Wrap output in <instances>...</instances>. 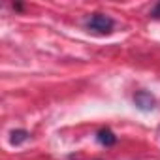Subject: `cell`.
I'll return each mask as SVG.
<instances>
[{
  "label": "cell",
  "instance_id": "1",
  "mask_svg": "<svg viewBox=\"0 0 160 160\" xmlns=\"http://www.w3.org/2000/svg\"><path fill=\"white\" fill-rule=\"evenodd\" d=\"M85 27L96 34H109L115 27V21L106 15V13H92L87 21H85Z\"/></svg>",
  "mask_w": 160,
  "mask_h": 160
},
{
  "label": "cell",
  "instance_id": "2",
  "mask_svg": "<svg viewBox=\"0 0 160 160\" xmlns=\"http://www.w3.org/2000/svg\"><path fill=\"white\" fill-rule=\"evenodd\" d=\"M134 104H136V108L141 109V111H152V109L156 108V98H154L149 91H139V92H136V96H134Z\"/></svg>",
  "mask_w": 160,
  "mask_h": 160
},
{
  "label": "cell",
  "instance_id": "3",
  "mask_svg": "<svg viewBox=\"0 0 160 160\" xmlns=\"http://www.w3.org/2000/svg\"><path fill=\"white\" fill-rule=\"evenodd\" d=\"M96 139H98L102 145H106V147H111V145H115V141H117V136H115V134H113L109 128H102V130L98 132Z\"/></svg>",
  "mask_w": 160,
  "mask_h": 160
},
{
  "label": "cell",
  "instance_id": "4",
  "mask_svg": "<svg viewBox=\"0 0 160 160\" xmlns=\"http://www.w3.org/2000/svg\"><path fill=\"white\" fill-rule=\"evenodd\" d=\"M28 139V132L27 130H12L10 132V143L12 145H21V143H25Z\"/></svg>",
  "mask_w": 160,
  "mask_h": 160
},
{
  "label": "cell",
  "instance_id": "5",
  "mask_svg": "<svg viewBox=\"0 0 160 160\" xmlns=\"http://www.w3.org/2000/svg\"><path fill=\"white\" fill-rule=\"evenodd\" d=\"M151 15H152L154 19H160V2H158V4H156L154 8H152V12H151Z\"/></svg>",
  "mask_w": 160,
  "mask_h": 160
}]
</instances>
